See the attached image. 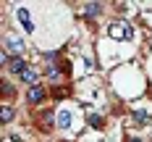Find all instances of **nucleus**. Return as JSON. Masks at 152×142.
Wrapping results in <instances>:
<instances>
[{
  "mask_svg": "<svg viewBox=\"0 0 152 142\" xmlns=\"http://www.w3.org/2000/svg\"><path fill=\"white\" fill-rule=\"evenodd\" d=\"M24 50H26V45H24V40H21L18 34H5V40H3V53H8L11 58H21Z\"/></svg>",
  "mask_w": 152,
  "mask_h": 142,
  "instance_id": "nucleus-1",
  "label": "nucleus"
},
{
  "mask_svg": "<svg viewBox=\"0 0 152 142\" xmlns=\"http://www.w3.org/2000/svg\"><path fill=\"white\" fill-rule=\"evenodd\" d=\"M107 34L113 37V40H131V24H126V21H113L110 24V29H107Z\"/></svg>",
  "mask_w": 152,
  "mask_h": 142,
  "instance_id": "nucleus-2",
  "label": "nucleus"
},
{
  "mask_svg": "<svg viewBox=\"0 0 152 142\" xmlns=\"http://www.w3.org/2000/svg\"><path fill=\"white\" fill-rule=\"evenodd\" d=\"M45 97H47V90L42 87V84H37V87H29V90H26V103H29V105H39Z\"/></svg>",
  "mask_w": 152,
  "mask_h": 142,
  "instance_id": "nucleus-3",
  "label": "nucleus"
},
{
  "mask_svg": "<svg viewBox=\"0 0 152 142\" xmlns=\"http://www.w3.org/2000/svg\"><path fill=\"white\" fill-rule=\"evenodd\" d=\"M26 68H29V63L24 61V58H11V63H8V71H11V74H16L18 79L26 74Z\"/></svg>",
  "mask_w": 152,
  "mask_h": 142,
  "instance_id": "nucleus-4",
  "label": "nucleus"
},
{
  "mask_svg": "<svg viewBox=\"0 0 152 142\" xmlns=\"http://www.w3.org/2000/svg\"><path fill=\"white\" fill-rule=\"evenodd\" d=\"M100 13H102V3H84L81 5V16H87V18H94Z\"/></svg>",
  "mask_w": 152,
  "mask_h": 142,
  "instance_id": "nucleus-5",
  "label": "nucleus"
},
{
  "mask_svg": "<svg viewBox=\"0 0 152 142\" xmlns=\"http://www.w3.org/2000/svg\"><path fill=\"white\" fill-rule=\"evenodd\" d=\"M16 18L21 21L24 32H34V24H31V18H29V11H26V8H16Z\"/></svg>",
  "mask_w": 152,
  "mask_h": 142,
  "instance_id": "nucleus-6",
  "label": "nucleus"
},
{
  "mask_svg": "<svg viewBox=\"0 0 152 142\" xmlns=\"http://www.w3.org/2000/svg\"><path fill=\"white\" fill-rule=\"evenodd\" d=\"M21 82H24V84H29V87H37V84H39V71H37L34 66H29V68H26V74L21 77Z\"/></svg>",
  "mask_w": 152,
  "mask_h": 142,
  "instance_id": "nucleus-7",
  "label": "nucleus"
},
{
  "mask_svg": "<svg viewBox=\"0 0 152 142\" xmlns=\"http://www.w3.org/2000/svg\"><path fill=\"white\" fill-rule=\"evenodd\" d=\"M55 124L61 126V129H68V126H71V110H61V113H55Z\"/></svg>",
  "mask_w": 152,
  "mask_h": 142,
  "instance_id": "nucleus-8",
  "label": "nucleus"
},
{
  "mask_svg": "<svg viewBox=\"0 0 152 142\" xmlns=\"http://www.w3.org/2000/svg\"><path fill=\"white\" fill-rule=\"evenodd\" d=\"M87 121H89V126H94V129H102V126H105V118H102L100 113H89Z\"/></svg>",
  "mask_w": 152,
  "mask_h": 142,
  "instance_id": "nucleus-9",
  "label": "nucleus"
},
{
  "mask_svg": "<svg viewBox=\"0 0 152 142\" xmlns=\"http://www.w3.org/2000/svg\"><path fill=\"white\" fill-rule=\"evenodd\" d=\"M134 121H137V124H150L152 116L147 113V110H134Z\"/></svg>",
  "mask_w": 152,
  "mask_h": 142,
  "instance_id": "nucleus-10",
  "label": "nucleus"
},
{
  "mask_svg": "<svg viewBox=\"0 0 152 142\" xmlns=\"http://www.w3.org/2000/svg\"><path fill=\"white\" fill-rule=\"evenodd\" d=\"M13 113H16V110L11 108V105H3V116H0V118H3V124H8V121H13Z\"/></svg>",
  "mask_w": 152,
  "mask_h": 142,
  "instance_id": "nucleus-11",
  "label": "nucleus"
},
{
  "mask_svg": "<svg viewBox=\"0 0 152 142\" xmlns=\"http://www.w3.org/2000/svg\"><path fill=\"white\" fill-rule=\"evenodd\" d=\"M47 79H61V68H58V66H47Z\"/></svg>",
  "mask_w": 152,
  "mask_h": 142,
  "instance_id": "nucleus-12",
  "label": "nucleus"
},
{
  "mask_svg": "<svg viewBox=\"0 0 152 142\" xmlns=\"http://www.w3.org/2000/svg\"><path fill=\"white\" fill-rule=\"evenodd\" d=\"M3 95H5V97H11V95H13V87H11V82H8V79L3 82Z\"/></svg>",
  "mask_w": 152,
  "mask_h": 142,
  "instance_id": "nucleus-13",
  "label": "nucleus"
},
{
  "mask_svg": "<svg viewBox=\"0 0 152 142\" xmlns=\"http://www.w3.org/2000/svg\"><path fill=\"white\" fill-rule=\"evenodd\" d=\"M126 142H144V140H139V137H129Z\"/></svg>",
  "mask_w": 152,
  "mask_h": 142,
  "instance_id": "nucleus-14",
  "label": "nucleus"
}]
</instances>
